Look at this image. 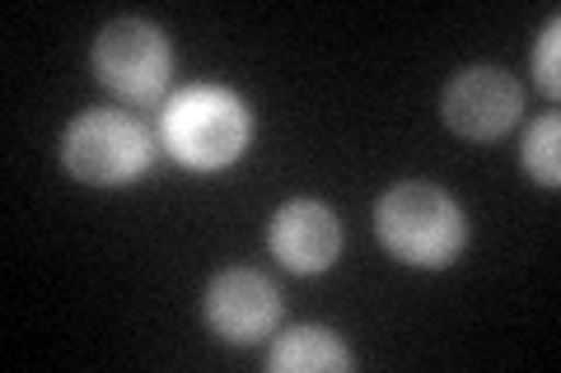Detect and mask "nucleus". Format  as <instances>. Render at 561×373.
<instances>
[{
  "label": "nucleus",
  "instance_id": "f257e3e1",
  "mask_svg": "<svg viewBox=\"0 0 561 373\" xmlns=\"http://www.w3.org/2000/svg\"><path fill=\"white\" fill-rule=\"evenodd\" d=\"M383 247L408 266H449L468 243V220L449 191L431 183H398L375 206Z\"/></svg>",
  "mask_w": 561,
  "mask_h": 373
},
{
  "label": "nucleus",
  "instance_id": "f03ea898",
  "mask_svg": "<svg viewBox=\"0 0 561 373\" xmlns=\"http://www.w3.org/2000/svg\"><path fill=\"white\" fill-rule=\"evenodd\" d=\"M253 117L249 103L220 84H192L169 98L164 145L183 168H230L249 150Z\"/></svg>",
  "mask_w": 561,
  "mask_h": 373
},
{
  "label": "nucleus",
  "instance_id": "7ed1b4c3",
  "mask_svg": "<svg viewBox=\"0 0 561 373\" xmlns=\"http://www.w3.org/2000/svg\"><path fill=\"white\" fill-rule=\"evenodd\" d=\"M61 159L80 183L122 187V183H136L150 168L154 145L136 117L113 113V108H90L66 127Z\"/></svg>",
  "mask_w": 561,
  "mask_h": 373
},
{
  "label": "nucleus",
  "instance_id": "20e7f679",
  "mask_svg": "<svg viewBox=\"0 0 561 373\" xmlns=\"http://www.w3.org/2000/svg\"><path fill=\"white\" fill-rule=\"evenodd\" d=\"M169 38L146 20H113L94 38V75L127 103H160L169 89Z\"/></svg>",
  "mask_w": 561,
  "mask_h": 373
},
{
  "label": "nucleus",
  "instance_id": "39448f33",
  "mask_svg": "<svg viewBox=\"0 0 561 373\" xmlns=\"http://www.w3.org/2000/svg\"><path fill=\"white\" fill-rule=\"evenodd\" d=\"M445 121L459 136L468 140H496L505 136L519 121V108H524V94L519 84L505 75L496 66H472V70H459L449 84H445Z\"/></svg>",
  "mask_w": 561,
  "mask_h": 373
},
{
  "label": "nucleus",
  "instance_id": "423d86ee",
  "mask_svg": "<svg viewBox=\"0 0 561 373\" xmlns=\"http://www.w3.org/2000/svg\"><path fill=\"white\" fill-rule=\"evenodd\" d=\"M206 323L234 346L262 341L280 323V294L262 271L234 266V271H220L206 285Z\"/></svg>",
  "mask_w": 561,
  "mask_h": 373
},
{
  "label": "nucleus",
  "instance_id": "0eeeda50",
  "mask_svg": "<svg viewBox=\"0 0 561 373\" xmlns=\"http://www.w3.org/2000/svg\"><path fill=\"white\" fill-rule=\"evenodd\" d=\"M267 243H272L276 261H286L290 271H300V276H313V271H328V266L337 261L342 224L319 201H290L272 215Z\"/></svg>",
  "mask_w": 561,
  "mask_h": 373
},
{
  "label": "nucleus",
  "instance_id": "6e6552de",
  "mask_svg": "<svg viewBox=\"0 0 561 373\" xmlns=\"http://www.w3.org/2000/svg\"><path fill=\"white\" fill-rule=\"evenodd\" d=\"M267 364L276 373H332L351 369V350L328 327H295L272 346Z\"/></svg>",
  "mask_w": 561,
  "mask_h": 373
},
{
  "label": "nucleus",
  "instance_id": "1a4fd4ad",
  "mask_svg": "<svg viewBox=\"0 0 561 373\" xmlns=\"http://www.w3.org/2000/svg\"><path fill=\"white\" fill-rule=\"evenodd\" d=\"M561 121L557 117H538L529 131H524V168H529L534 183L557 187L561 183Z\"/></svg>",
  "mask_w": 561,
  "mask_h": 373
},
{
  "label": "nucleus",
  "instance_id": "9d476101",
  "mask_svg": "<svg viewBox=\"0 0 561 373\" xmlns=\"http://www.w3.org/2000/svg\"><path fill=\"white\" fill-rule=\"evenodd\" d=\"M557 47H561V24L552 20L548 28H542L538 47H534V80H538V89H548V94H557V89H561V61H557Z\"/></svg>",
  "mask_w": 561,
  "mask_h": 373
}]
</instances>
